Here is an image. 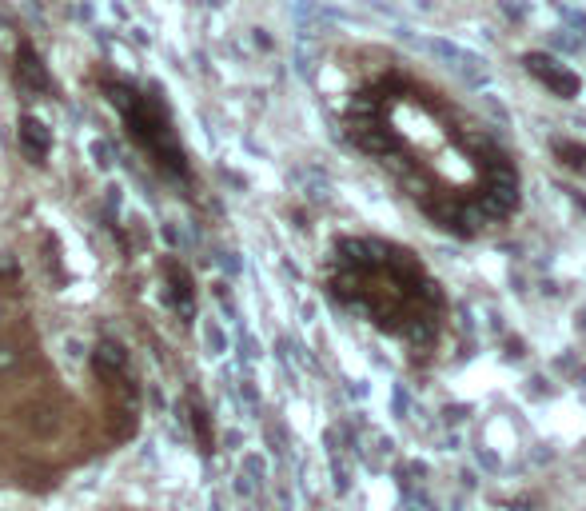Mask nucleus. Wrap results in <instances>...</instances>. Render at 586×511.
<instances>
[{"label": "nucleus", "instance_id": "20e7f679", "mask_svg": "<svg viewBox=\"0 0 586 511\" xmlns=\"http://www.w3.org/2000/svg\"><path fill=\"white\" fill-rule=\"evenodd\" d=\"M551 156H555V164H563L567 172L586 176V140H575V136H551Z\"/></svg>", "mask_w": 586, "mask_h": 511}, {"label": "nucleus", "instance_id": "7ed1b4c3", "mask_svg": "<svg viewBox=\"0 0 586 511\" xmlns=\"http://www.w3.org/2000/svg\"><path fill=\"white\" fill-rule=\"evenodd\" d=\"M523 68H527V76L539 84V88H547L555 100H579L583 96V76L571 68V64H563L559 56H551V52H523Z\"/></svg>", "mask_w": 586, "mask_h": 511}, {"label": "nucleus", "instance_id": "f03ea898", "mask_svg": "<svg viewBox=\"0 0 586 511\" xmlns=\"http://www.w3.org/2000/svg\"><path fill=\"white\" fill-rule=\"evenodd\" d=\"M327 296L399 344L415 364L439 356L451 328V296L431 264L403 240L351 232L327 252Z\"/></svg>", "mask_w": 586, "mask_h": 511}, {"label": "nucleus", "instance_id": "f257e3e1", "mask_svg": "<svg viewBox=\"0 0 586 511\" xmlns=\"http://www.w3.org/2000/svg\"><path fill=\"white\" fill-rule=\"evenodd\" d=\"M339 76V136L427 228L479 244L519 220L527 200L519 152L479 108L387 44H351Z\"/></svg>", "mask_w": 586, "mask_h": 511}]
</instances>
